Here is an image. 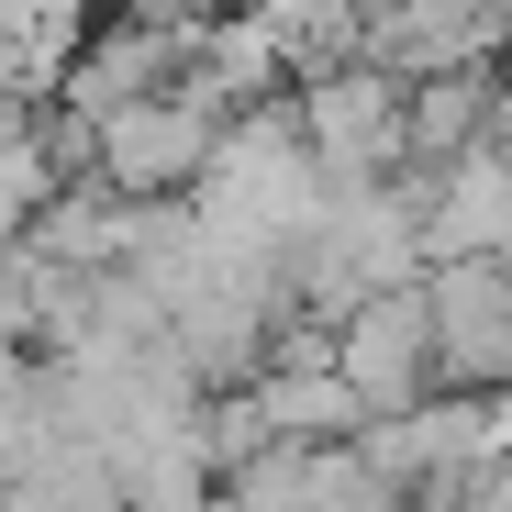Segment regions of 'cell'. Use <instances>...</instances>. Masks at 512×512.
Masks as SVG:
<instances>
[{
  "label": "cell",
  "mask_w": 512,
  "mask_h": 512,
  "mask_svg": "<svg viewBox=\"0 0 512 512\" xmlns=\"http://www.w3.org/2000/svg\"><path fill=\"white\" fill-rule=\"evenodd\" d=\"M290 112H301V145H312V167H323V190H368V179H401V167H412V145H401L412 78H390L379 56L312 67L301 90H290Z\"/></svg>",
  "instance_id": "obj_1"
},
{
  "label": "cell",
  "mask_w": 512,
  "mask_h": 512,
  "mask_svg": "<svg viewBox=\"0 0 512 512\" xmlns=\"http://www.w3.org/2000/svg\"><path fill=\"white\" fill-rule=\"evenodd\" d=\"M212 156H223V112L190 90H145L112 123H90V179L112 201H190L212 179Z\"/></svg>",
  "instance_id": "obj_2"
},
{
  "label": "cell",
  "mask_w": 512,
  "mask_h": 512,
  "mask_svg": "<svg viewBox=\"0 0 512 512\" xmlns=\"http://www.w3.org/2000/svg\"><path fill=\"white\" fill-rule=\"evenodd\" d=\"M435 301V390L512 401V256H446L423 268Z\"/></svg>",
  "instance_id": "obj_3"
},
{
  "label": "cell",
  "mask_w": 512,
  "mask_h": 512,
  "mask_svg": "<svg viewBox=\"0 0 512 512\" xmlns=\"http://www.w3.org/2000/svg\"><path fill=\"white\" fill-rule=\"evenodd\" d=\"M334 368H346V390L379 412H412V401H435V301L412 290H368L346 323H334Z\"/></svg>",
  "instance_id": "obj_4"
},
{
  "label": "cell",
  "mask_w": 512,
  "mask_h": 512,
  "mask_svg": "<svg viewBox=\"0 0 512 512\" xmlns=\"http://www.w3.org/2000/svg\"><path fill=\"white\" fill-rule=\"evenodd\" d=\"M357 56L390 78H479L501 67V0H368Z\"/></svg>",
  "instance_id": "obj_5"
},
{
  "label": "cell",
  "mask_w": 512,
  "mask_h": 512,
  "mask_svg": "<svg viewBox=\"0 0 512 512\" xmlns=\"http://www.w3.org/2000/svg\"><path fill=\"white\" fill-rule=\"evenodd\" d=\"M412 190H423V268H446V256H512V156L501 145L412 167Z\"/></svg>",
  "instance_id": "obj_6"
},
{
  "label": "cell",
  "mask_w": 512,
  "mask_h": 512,
  "mask_svg": "<svg viewBox=\"0 0 512 512\" xmlns=\"http://www.w3.org/2000/svg\"><path fill=\"white\" fill-rule=\"evenodd\" d=\"M90 12L101 0H0V67H12V90H56L67 56L90 45Z\"/></svg>",
  "instance_id": "obj_7"
},
{
  "label": "cell",
  "mask_w": 512,
  "mask_h": 512,
  "mask_svg": "<svg viewBox=\"0 0 512 512\" xmlns=\"http://www.w3.org/2000/svg\"><path fill=\"white\" fill-rule=\"evenodd\" d=\"M490 101H501V78H490V67H479V78H412V112H401L412 167H446V156H468V145L490 134Z\"/></svg>",
  "instance_id": "obj_8"
},
{
  "label": "cell",
  "mask_w": 512,
  "mask_h": 512,
  "mask_svg": "<svg viewBox=\"0 0 512 512\" xmlns=\"http://www.w3.org/2000/svg\"><path fill=\"white\" fill-rule=\"evenodd\" d=\"M256 23H268V45L290 56V90L312 67H334V56H357V34H368V0H245Z\"/></svg>",
  "instance_id": "obj_9"
},
{
  "label": "cell",
  "mask_w": 512,
  "mask_h": 512,
  "mask_svg": "<svg viewBox=\"0 0 512 512\" xmlns=\"http://www.w3.org/2000/svg\"><path fill=\"white\" fill-rule=\"evenodd\" d=\"M123 12H145V23H223V12H245V0H123Z\"/></svg>",
  "instance_id": "obj_10"
},
{
  "label": "cell",
  "mask_w": 512,
  "mask_h": 512,
  "mask_svg": "<svg viewBox=\"0 0 512 512\" xmlns=\"http://www.w3.org/2000/svg\"><path fill=\"white\" fill-rule=\"evenodd\" d=\"M501 78H512V0H501Z\"/></svg>",
  "instance_id": "obj_11"
}]
</instances>
